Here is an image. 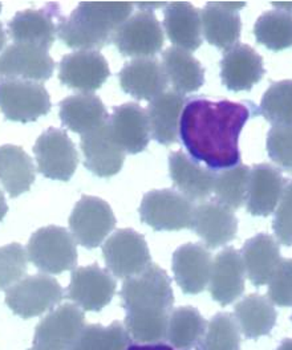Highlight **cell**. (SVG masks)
<instances>
[{"label":"cell","mask_w":292,"mask_h":350,"mask_svg":"<svg viewBox=\"0 0 292 350\" xmlns=\"http://www.w3.org/2000/svg\"><path fill=\"white\" fill-rule=\"evenodd\" d=\"M248 118L245 104L191 98L181 116V141L196 162L226 170L241 162L239 135Z\"/></svg>","instance_id":"obj_1"},{"label":"cell","mask_w":292,"mask_h":350,"mask_svg":"<svg viewBox=\"0 0 292 350\" xmlns=\"http://www.w3.org/2000/svg\"><path fill=\"white\" fill-rule=\"evenodd\" d=\"M120 296L127 312L125 328L133 340L142 344L166 340L174 295L170 278L159 265L150 264L140 275L127 279Z\"/></svg>","instance_id":"obj_2"},{"label":"cell","mask_w":292,"mask_h":350,"mask_svg":"<svg viewBox=\"0 0 292 350\" xmlns=\"http://www.w3.org/2000/svg\"><path fill=\"white\" fill-rule=\"evenodd\" d=\"M132 11V3L84 1L67 18H59L57 35L69 48L97 51L113 43Z\"/></svg>","instance_id":"obj_3"},{"label":"cell","mask_w":292,"mask_h":350,"mask_svg":"<svg viewBox=\"0 0 292 350\" xmlns=\"http://www.w3.org/2000/svg\"><path fill=\"white\" fill-rule=\"evenodd\" d=\"M27 255L38 269L51 275L75 269L77 265L76 241L64 227L48 226L38 230L28 241Z\"/></svg>","instance_id":"obj_4"},{"label":"cell","mask_w":292,"mask_h":350,"mask_svg":"<svg viewBox=\"0 0 292 350\" xmlns=\"http://www.w3.org/2000/svg\"><path fill=\"white\" fill-rule=\"evenodd\" d=\"M191 199L174 190L149 191L141 202V221L155 231H180L191 228L196 211Z\"/></svg>","instance_id":"obj_5"},{"label":"cell","mask_w":292,"mask_h":350,"mask_svg":"<svg viewBox=\"0 0 292 350\" xmlns=\"http://www.w3.org/2000/svg\"><path fill=\"white\" fill-rule=\"evenodd\" d=\"M64 291L59 282L47 275L23 278L5 292V304L23 319H32L62 303Z\"/></svg>","instance_id":"obj_6"},{"label":"cell","mask_w":292,"mask_h":350,"mask_svg":"<svg viewBox=\"0 0 292 350\" xmlns=\"http://www.w3.org/2000/svg\"><path fill=\"white\" fill-rule=\"evenodd\" d=\"M0 110L5 120L34 122L48 114L51 97L40 83L4 79L0 80Z\"/></svg>","instance_id":"obj_7"},{"label":"cell","mask_w":292,"mask_h":350,"mask_svg":"<svg viewBox=\"0 0 292 350\" xmlns=\"http://www.w3.org/2000/svg\"><path fill=\"white\" fill-rule=\"evenodd\" d=\"M103 255L112 275L125 280L152 264L148 243L132 228H121L112 234L103 247Z\"/></svg>","instance_id":"obj_8"},{"label":"cell","mask_w":292,"mask_h":350,"mask_svg":"<svg viewBox=\"0 0 292 350\" xmlns=\"http://www.w3.org/2000/svg\"><path fill=\"white\" fill-rule=\"evenodd\" d=\"M116 227L112 207L101 198L84 196L70 217L69 228L72 237L85 248H97Z\"/></svg>","instance_id":"obj_9"},{"label":"cell","mask_w":292,"mask_h":350,"mask_svg":"<svg viewBox=\"0 0 292 350\" xmlns=\"http://www.w3.org/2000/svg\"><path fill=\"white\" fill-rule=\"evenodd\" d=\"M34 153L38 172L45 178L68 182L77 169L79 153L67 131L56 128L45 131L35 142Z\"/></svg>","instance_id":"obj_10"},{"label":"cell","mask_w":292,"mask_h":350,"mask_svg":"<svg viewBox=\"0 0 292 350\" xmlns=\"http://www.w3.org/2000/svg\"><path fill=\"white\" fill-rule=\"evenodd\" d=\"M163 42L162 27L152 11L137 12L118 28L113 39L122 56L135 59H149L157 55Z\"/></svg>","instance_id":"obj_11"},{"label":"cell","mask_w":292,"mask_h":350,"mask_svg":"<svg viewBox=\"0 0 292 350\" xmlns=\"http://www.w3.org/2000/svg\"><path fill=\"white\" fill-rule=\"evenodd\" d=\"M84 327V312L77 306L63 304L38 324L28 350H69Z\"/></svg>","instance_id":"obj_12"},{"label":"cell","mask_w":292,"mask_h":350,"mask_svg":"<svg viewBox=\"0 0 292 350\" xmlns=\"http://www.w3.org/2000/svg\"><path fill=\"white\" fill-rule=\"evenodd\" d=\"M55 62L48 49L32 44H12L0 56V79L43 83L51 79Z\"/></svg>","instance_id":"obj_13"},{"label":"cell","mask_w":292,"mask_h":350,"mask_svg":"<svg viewBox=\"0 0 292 350\" xmlns=\"http://www.w3.org/2000/svg\"><path fill=\"white\" fill-rule=\"evenodd\" d=\"M114 293L116 280L107 269L97 264L73 269L68 299L84 310L100 312L112 301Z\"/></svg>","instance_id":"obj_14"},{"label":"cell","mask_w":292,"mask_h":350,"mask_svg":"<svg viewBox=\"0 0 292 350\" xmlns=\"http://www.w3.org/2000/svg\"><path fill=\"white\" fill-rule=\"evenodd\" d=\"M111 70L105 57L97 51H76L63 57L59 80L63 85L83 93H92L103 87Z\"/></svg>","instance_id":"obj_15"},{"label":"cell","mask_w":292,"mask_h":350,"mask_svg":"<svg viewBox=\"0 0 292 350\" xmlns=\"http://www.w3.org/2000/svg\"><path fill=\"white\" fill-rule=\"evenodd\" d=\"M60 7L56 3L47 4L42 10H24L18 12L8 24L11 39L16 44H32L49 49L56 39Z\"/></svg>","instance_id":"obj_16"},{"label":"cell","mask_w":292,"mask_h":350,"mask_svg":"<svg viewBox=\"0 0 292 350\" xmlns=\"http://www.w3.org/2000/svg\"><path fill=\"white\" fill-rule=\"evenodd\" d=\"M81 150L84 166L100 178L117 174L125 162V152L114 142L108 122L81 135Z\"/></svg>","instance_id":"obj_17"},{"label":"cell","mask_w":292,"mask_h":350,"mask_svg":"<svg viewBox=\"0 0 292 350\" xmlns=\"http://www.w3.org/2000/svg\"><path fill=\"white\" fill-rule=\"evenodd\" d=\"M245 265L241 254L227 247L213 260L209 291L211 297L221 306L234 303L245 292Z\"/></svg>","instance_id":"obj_18"},{"label":"cell","mask_w":292,"mask_h":350,"mask_svg":"<svg viewBox=\"0 0 292 350\" xmlns=\"http://www.w3.org/2000/svg\"><path fill=\"white\" fill-rule=\"evenodd\" d=\"M191 230L202 239L206 248L214 250L235 239L238 219L231 208L217 200H209L196 207Z\"/></svg>","instance_id":"obj_19"},{"label":"cell","mask_w":292,"mask_h":350,"mask_svg":"<svg viewBox=\"0 0 292 350\" xmlns=\"http://www.w3.org/2000/svg\"><path fill=\"white\" fill-rule=\"evenodd\" d=\"M213 258L202 244L187 243L174 252L172 268L177 284L186 295H198L210 280Z\"/></svg>","instance_id":"obj_20"},{"label":"cell","mask_w":292,"mask_h":350,"mask_svg":"<svg viewBox=\"0 0 292 350\" xmlns=\"http://www.w3.org/2000/svg\"><path fill=\"white\" fill-rule=\"evenodd\" d=\"M108 124L114 142L125 154L141 153L148 148L150 141L148 113L138 104L128 103L116 107Z\"/></svg>","instance_id":"obj_21"},{"label":"cell","mask_w":292,"mask_h":350,"mask_svg":"<svg viewBox=\"0 0 292 350\" xmlns=\"http://www.w3.org/2000/svg\"><path fill=\"white\" fill-rule=\"evenodd\" d=\"M287 182L279 169L270 163L255 165L250 174L246 208L254 217L275 213Z\"/></svg>","instance_id":"obj_22"},{"label":"cell","mask_w":292,"mask_h":350,"mask_svg":"<svg viewBox=\"0 0 292 350\" xmlns=\"http://www.w3.org/2000/svg\"><path fill=\"white\" fill-rule=\"evenodd\" d=\"M265 76L263 59L246 44L226 51L221 62V79L228 90H250Z\"/></svg>","instance_id":"obj_23"},{"label":"cell","mask_w":292,"mask_h":350,"mask_svg":"<svg viewBox=\"0 0 292 350\" xmlns=\"http://www.w3.org/2000/svg\"><path fill=\"white\" fill-rule=\"evenodd\" d=\"M121 89L135 100H155L165 92L168 77L156 59H135L118 73Z\"/></svg>","instance_id":"obj_24"},{"label":"cell","mask_w":292,"mask_h":350,"mask_svg":"<svg viewBox=\"0 0 292 350\" xmlns=\"http://www.w3.org/2000/svg\"><path fill=\"white\" fill-rule=\"evenodd\" d=\"M169 172L174 187L193 202L204 200L214 191L217 173L203 167L183 152L170 154Z\"/></svg>","instance_id":"obj_25"},{"label":"cell","mask_w":292,"mask_h":350,"mask_svg":"<svg viewBox=\"0 0 292 350\" xmlns=\"http://www.w3.org/2000/svg\"><path fill=\"white\" fill-rule=\"evenodd\" d=\"M186 103L185 96L174 90L163 92L150 101L148 108V121L150 135L158 144L170 146L177 142L181 116Z\"/></svg>","instance_id":"obj_26"},{"label":"cell","mask_w":292,"mask_h":350,"mask_svg":"<svg viewBox=\"0 0 292 350\" xmlns=\"http://www.w3.org/2000/svg\"><path fill=\"white\" fill-rule=\"evenodd\" d=\"M165 31L177 48L194 52L202 45V22L200 11L187 1L169 3L165 8Z\"/></svg>","instance_id":"obj_27"},{"label":"cell","mask_w":292,"mask_h":350,"mask_svg":"<svg viewBox=\"0 0 292 350\" xmlns=\"http://www.w3.org/2000/svg\"><path fill=\"white\" fill-rule=\"evenodd\" d=\"M242 260L248 280L255 285L269 284L280 258V245L269 234H258L242 248Z\"/></svg>","instance_id":"obj_28"},{"label":"cell","mask_w":292,"mask_h":350,"mask_svg":"<svg viewBox=\"0 0 292 350\" xmlns=\"http://www.w3.org/2000/svg\"><path fill=\"white\" fill-rule=\"evenodd\" d=\"M60 120L69 131L83 135L108 122L109 114L96 94L79 93L60 103Z\"/></svg>","instance_id":"obj_29"},{"label":"cell","mask_w":292,"mask_h":350,"mask_svg":"<svg viewBox=\"0 0 292 350\" xmlns=\"http://www.w3.org/2000/svg\"><path fill=\"white\" fill-rule=\"evenodd\" d=\"M36 169L32 158L21 146H0V182L8 196L19 197L35 182Z\"/></svg>","instance_id":"obj_30"},{"label":"cell","mask_w":292,"mask_h":350,"mask_svg":"<svg viewBox=\"0 0 292 350\" xmlns=\"http://www.w3.org/2000/svg\"><path fill=\"white\" fill-rule=\"evenodd\" d=\"M201 22L204 39L211 45L228 51L239 42L241 16L222 7L221 3H207L201 12Z\"/></svg>","instance_id":"obj_31"},{"label":"cell","mask_w":292,"mask_h":350,"mask_svg":"<svg viewBox=\"0 0 292 350\" xmlns=\"http://www.w3.org/2000/svg\"><path fill=\"white\" fill-rule=\"evenodd\" d=\"M162 66L174 92L186 94L197 92L204 83V69L190 53L170 46L162 53Z\"/></svg>","instance_id":"obj_32"},{"label":"cell","mask_w":292,"mask_h":350,"mask_svg":"<svg viewBox=\"0 0 292 350\" xmlns=\"http://www.w3.org/2000/svg\"><path fill=\"white\" fill-rule=\"evenodd\" d=\"M278 313L270 300L262 295H248L234 309L239 330L248 338L270 334L276 324Z\"/></svg>","instance_id":"obj_33"},{"label":"cell","mask_w":292,"mask_h":350,"mask_svg":"<svg viewBox=\"0 0 292 350\" xmlns=\"http://www.w3.org/2000/svg\"><path fill=\"white\" fill-rule=\"evenodd\" d=\"M206 328L207 323L196 308L180 306L170 313L166 340L174 349H193L198 345Z\"/></svg>","instance_id":"obj_34"},{"label":"cell","mask_w":292,"mask_h":350,"mask_svg":"<svg viewBox=\"0 0 292 350\" xmlns=\"http://www.w3.org/2000/svg\"><path fill=\"white\" fill-rule=\"evenodd\" d=\"M132 337L127 328L116 321L109 327L85 325L69 350H127Z\"/></svg>","instance_id":"obj_35"},{"label":"cell","mask_w":292,"mask_h":350,"mask_svg":"<svg viewBox=\"0 0 292 350\" xmlns=\"http://www.w3.org/2000/svg\"><path fill=\"white\" fill-rule=\"evenodd\" d=\"M256 42L279 52L292 46V14L279 10L259 16L254 27Z\"/></svg>","instance_id":"obj_36"},{"label":"cell","mask_w":292,"mask_h":350,"mask_svg":"<svg viewBox=\"0 0 292 350\" xmlns=\"http://www.w3.org/2000/svg\"><path fill=\"white\" fill-rule=\"evenodd\" d=\"M250 174L251 169L242 163L217 174L213 191L217 202L231 210L242 207L248 199Z\"/></svg>","instance_id":"obj_37"},{"label":"cell","mask_w":292,"mask_h":350,"mask_svg":"<svg viewBox=\"0 0 292 350\" xmlns=\"http://www.w3.org/2000/svg\"><path fill=\"white\" fill-rule=\"evenodd\" d=\"M241 330L230 313H217L204 330L197 350H239Z\"/></svg>","instance_id":"obj_38"},{"label":"cell","mask_w":292,"mask_h":350,"mask_svg":"<svg viewBox=\"0 0 292 350\" xmlns=\"http://www.w3.org/2000/svg\"><path fill=\"white\" fill-rule=\"evenodd\" d=\"M261 113L274 126H292V80L271 84L262 97Z\"/></svg>","instance_id":"obj_39"},{"label":"cell","mask_w":292,"mask_h":350,"mask_svg":"<svg viewBox=\"0 0 292 350\" xmlns=\"http://www.w3.org/2000/svg\"><path fill=\"white\" fill-rule=\"evenodd\" d=\"M28 255L19 243L0 247V291L22 280L27 272Z\"/></svg>","instance_id":"obj_40"},{"label":"cell","mask_w":292,"mask_h":350,"mask_svg":"<svg viewBox=\"0 0 292 350\" xmlns=\"http://www.w3.org/2000/svg\"><path fill=\"white\" fill-rule=\"evenodd\" d=\"M266 146L271 159L284 172L292 173V126H272Z\"/></svg>","instance_id":"obj_41"},{"label":"cell","mask_w":292,"mask_h":350,"mask_svg":"<svg viewBox=\"0 0 292 350\" xmlns=\"http://www.w3.org/2000/svg\"><path fill=\"white\" fill-rule=\"evenodd\" d=\"M267 295L275 306H292V259L279 262L269 282Z\"/></svg>","instance_id":"obj_42"},{"label":"cell","mask_w":292,"mask_h":350,"mask_svg":"<svg viewBox=\"0 0 292 350\" xmlns=\"http://www.w3.org/2000/svg\"><path fill=\"white\" fill-rule=\"evenodd\" d=\"M276 239L282 244L292 245V179L287 182L282 198L275 210V218L272 223Z\"/></svg>","instance_id":"obj_43"},{"label":"cell","mask_w":292,"mask_h":350,"mask_svg":"<svg viewBox=\"0 0 292 350\" xmlns=\"http://www.w3.org/2000/svg\"><path fill=\"white\" fill-rule=\"evenodd\" d=\"M127 350H178L165 344H145V345H131Z\"/></svg>","instance_id":"obj_44"},{"label":"cell","mask_w":292,"mask_h":350,"mask_svg":"<svg viewBox=\"0 0 292 350\" xmlns=\"http://www.w3.org/2000/svg\"><path fill=\"white\" fill-rule=\"evenodd\" d=\"M275 8H278L279 11H283V12H289L292 14V3L291 1H284V3H271Z\"/></svg>","instance_id":"obj_45"},{"label":"cell","mask_w":292,"mask_h":350,"mask_svg":"<svg viewBox=\"0 0 292 350\" xmlns=\"http://www.w3.org/2000/svg\"><path fill=\"white\" fill-rule=\"evenodd\" d=\"M7 213H8V206H7V203H5V198H4L3 191L0 190V220L4 219Z\"/></svg>","instance_id":"obj_46"},{"label":"cell","mask_w":292,"mask_h":350,"mask_svg":"<svg viewBox=\"0 0 292 350\" xmlns=\"http://www.w3.org/2000/svg\"><path fill=\"white\" fill-rule=\"evenodd\" d=\"M222 7H225L230 11H234V12H238V10L243 8L246 5V3H221Z\"/></svg>","instance_id":"obj_47"},{"label":"cell","mask_w":292,"mask_h":350,"mask_svg":"<svg viewBox=\"0 0 292 350\" xmlns=\"http://www.w3.org/2000/svg\"><path fill=\"white\" fill-rule=\"evenodd\" d=\"M137 5L141 7V8H145L142 11H149L150 12L149 8H159V7H163V5H168V4H163V3H138Z\"/></svg>","instance_id":"obj_48"},{"label":"cell","mask_w":292,"mask_h":350,"mask_svg":"<svg viewBox=\"0 0 292 350\" xmlns=\"http://www.w3.org/2000/svg\"><path fill=\"white\" fill-rule=\"evenodd\" d=\"M5 43H7V35H5V31L3 28V24L0 23V51L3 49Z\"/></svg>","instance_id":"obj_49"},{"label":"cell","mask_w":292,"mask_h":350,"mask_svg":"<svg viewBox=\"0 0 292 350\" xmlns=\"http://www.w3.org/2000/svg\"><path fill=\"white\" fill-rule=\"evenodd\" d=\"M278 350H292V338H287L284 340Z\"/></svg>","instance_id":"obj_50"},{"label":"cell","mask_w":292,"mask_h":350,"mask_svg":"<svg viewBox=\"0 0 292 350\" xmlns=\"http://www.w3.org/2000/svg\"><path fill=\"white\" fill-rule=\"evenodd\" d=\"M0 11H1V3H0Z\"/></svg>","instance_id":"obj_51"}]
</instances>
